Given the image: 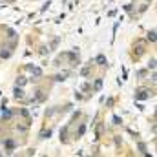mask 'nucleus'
<instances>
[{
    "label": "nucleus",
    "mask_w": 157,
    "mask_h": 157,
    "mask_svg": "<svg viewBox=\"0 0 157 157\" xmlns=\"http://www.w3.org/2000/svg\"><path fill=\"white\" fill-rule=\"evenodd\" d=\"M49 135H51V132H49V130H48V132H44V133H42V137H44V139H46V137H49Z\"/></svg>",
    "instance_id": "9d476101"
},
{
    "label": "nucleus",
    "mask_w": 157,
    "mask_h": 157,
    "mask_svg": "<svg viewBox=\"0 0 157 157\" xmlns=\"http://www.w3.org/2000/svg\"><path fill=\"white\" fill-rule=\"evenodd\" d=\"M148 40H150V42H155V29L148 31Z\"/></svg>",
    "instance_id": "39448f33"
},
{
    "label": "nucleus",
    "mask_w": 157,
    "mask_h": 157,
    "mask_svg": "<svg viewBox=\"0 0 157 157\" xmlns=\"http://www.w3.org/2000/svg\"><path fill=\"white\" fill-rule=\"evenodd\" d=\"M0 157H2V154H0Z\"/></svg>",
    "instance_id": "f8f14e48"
},
{
    "label": "nucleus",
    "mask_w": 157,
    "mask_h": 157,
    "mask_svg": "<svg viewBox=\"0 0 157 157\" xmlns=\"http://www.w3.org/2000/svg\"><path fill=\"white\" fill-rule=\"evenodd\" d=\"M148 68H150V70H155V59H152V60L148 62Z\"/></svg>",
    "instance_id": "1a4fd4ad"
},
{
    "label": "nucleus",
    "mask_w": 157,
    "mask_h": 157,
    "mask_svg": "<svg viewBox=\"0 0 157 157\" xmlns=\"http://www.w3.org/2000/svg\"><path fill=\"white\" fill-rule=\"evenodd\" d=\"M15 97H17V99H22V97H24V91H22V88H18V86L15 88Z\"/></svg>",
    "instance_id": "20e7f679"
},
{
    "label": "nucleus",
    "mask_w": 157,
    "mask_h": 157,
    "mask_svg": "<svg viewBox=\"0 0 157 157\" xmlns=\"http://www.w3.org/2000/svg\"><path fill=\"white\" fill-rule=\"evenodd\" d=\"M84 132H86V126L82 124V126L78 128V132H77V137H82V135H84Z\"/></svg>",
    "instance_id": "0eeeda50"
},
{
    "label": "nucleus",
    "mask_w": 157,
    "mask_h": 157,
    "mask_svg": "<svg viewBox=\"0 0 157 157\" xmlns=\"http://www.w3.org/2000/svg\"><path fill=\"white\" fill-rule=\"evenodd\" d=\"M28 70H29V71H31L35 77H40V75H42V70H40V68H35V66H28Z\"/></svg>",
    "instance_id": "7ed1b4c3"
},
{
    "label": "nucleus",
    "mask_w": 157,
    "mask_h": 157,
    "mask_svg": "<svg viewBox=\"0 0 157 157\" xmlns=\"http://www.w3.org/2000/svg\"><path fill=\"white\" fill-rule=\"evenodd\" d=\"M26 84V77H18L17 78V86H24Z\"/></svg>",
    "instance_id": "6e6552de"
},
{
    "label": "nucleus",
    "mask_w": 157,
    "mask_h": 157,
    "mask_svg": "<svg viewBox=\"0 0 157 157\" xmlns=\"http://www.w3.org/2000/svg\"><path fill=\"white\" fill-rule=\"evenodd\" d=\"M11 115H13V113H11L9 110H4V113H2V119H4V121H7V119H11Z\"/></svg>",
    "instance_id": "423d86ee"
},
{
    "label": "nucleus",
    "mask_w": 157,
    "mask_h": 157,
    "mask_svg": "<svg viewBox=\"0 0 157 157\" xmlns=\"http://www.w3.org/2000/svg\"><path fill=\"white\" fill-rule=\"evenodd\" d=\"M113 122H115V124H121V119H119L117 115H113Z\"/></svg>",
    "instance_id": "9b49d317"
},
{
    "label": "nucleus",
    "mask_w": 157,
    "mask_h": 157,
    "mask_svg": "<svg viewBox=\"0 0 157 157\" xmlns=\"http://www.w3.org/2000/svg\"><path fill=\"white\" fill-rule=\"evenodd\" d=\"M95 62H97L99 66H106V64H108V60H106V57H104V55H97Z\"/></svg>",
    "instance_id": "f03ea898"
},
{
    "label": "nucleus",
    "mask_w": 157,
    "mask_h": 157,
    "mask_svg": "<svg viewBox=\"0 0 157 157\" xmlns=\"http://www.w3.org/2000/svg\"><path fill=\"white\" fill-rule=\"evenodd\" d=\"M150 97H152V91L146 90V88H139V90L135 91V99H139V101H146V99H150Z\"/></svg>",
    "instance_id": "f257e3e1"
}]
</instances>
